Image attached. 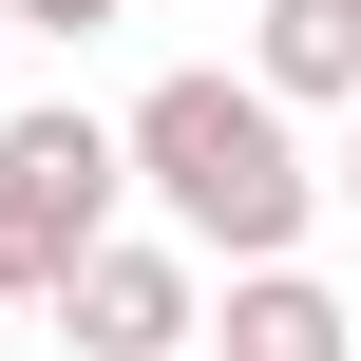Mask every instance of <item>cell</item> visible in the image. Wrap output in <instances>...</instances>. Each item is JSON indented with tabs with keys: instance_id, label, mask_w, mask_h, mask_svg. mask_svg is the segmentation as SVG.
<instances>
[{
	"instance_id": "cell-6",
	"label": "cell",
	"mask_w": 361,
	"mask_h": 361,
	"mask_svg": "<svg viewBox=\"0 0 361 361\" xmlns=\"http://www.w3.org/2000/svg\"><path fill=\"white\" fill-rule=\"evenodd\" d=\"M19 38H95V19H133V0H0Z\"/></svg>"
},
{
	"instance_id": "cell-2",
	"label": "cell",
	"mask_w": 361,
	"mask_h": 361,
	"mask_svg": "<svg viewBox=\"0 0 361 361\" xmlns=\"http://www.w3.org/2000/svg\"><path fill=\"white\" fill-rule=\"evenodd\" d=\"M114 171H133V133L114 114H0V305H57L95 247H114Z\"/></svg>"
},
{
	"instance_id": "cell-7",
	"label": "cell",
	"mask_w": 361,
	"mask_h": 361,
	"mask_svg": "<svg viewBox=\"0 0 361 361\" xmlns=\"http://www.w3.org/2000/svg\"><path fill=\"white\" fill-rule=\"evenodd\" d=\"M343 190H361V133H343Z\"/></svg>"
},
{
	"instance_id": "cell-3",
	"label": "cell",
	"mask_w": 361,
	"mask_h": 361,
	"mask_svg": "<svg viewBox=\"0 0 361 361\" xmlns=\"http://www.w3.org/2000/svg\"><path fill=\"white\" fill-rule=\"evenodd\" d=\"M190 324H209V305H190V247H133V228L57 286V343L76 361H190Z\"/></svg>"
},
{
	"instance_id": "cell-1",
	"label": "cell",
	"mask_w": 361,
	"mask_h": 361,
	"mask_svg": "<svg viewBox=\"0 0 361 361\" xmlns=\"http://www.w3.org/2000/svg\"><path fill=\"white\" fill-rule=\"evenodd\" d=\"M114 133H133V190L171 209V247H228V267H286L305 247V190L324 171L286 152V95L267 76H152Z\"/></svg>"
},
{
	"instance_id": "cell-5",
	"label": "cell",
	"mask_w": 361,
	"mask_h": 361,
	"mask_svg": "<svg viewBox=\"0 0 361 361\" xmlns=\"http://www.w3.org/2000/svg\"><path fill=\"white\" fill-rule=\"evenodd\" d=\"M267 95H343L361 114V0H267V57H247Z\"/></svg>"
},
{
	"instance_id": "cell-4",
	"label": "cell",
	"mask_w": 361,
	"mask_h": 361,
	"mask_svg": "<svg viewBox=\"0 0 361 361\" xmlns=\"http://www.w3.org/2000/svg\"><path fill=\"white\" fill-rule=\"evenodd\" d=\"M343 286H305V267H247V286H228V361H343Z\"/></svg>"
}]
</instances>
